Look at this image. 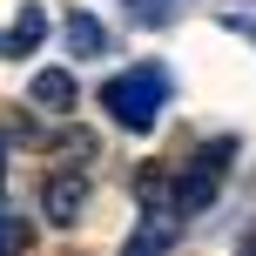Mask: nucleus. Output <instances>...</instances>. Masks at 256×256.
I'll use <instances>...</instances> for the list:
<instances>
[{
  "instance_id": "obj_5",
  "label": "nucleus",
  "mask_w": 256,
  "mask_h": 256,
  "mask_svg": "<svg viewBox=\"0 0 256 256\" xmlns=\"http://www.w3.org/2000/svg\"><path fill=\"white\" fill-rule=\"evenodd\" d=\"M61 34H68V54H74V61H94V54H108V27L94 20L88 7H68V14H61Z\"/></svg>"
},
{
  "instance_id": "obj_8",
  "label": "nucleus",
  "mask_w": 256,
  "mask_h": 256,
  "mask_svg": "<svg viewBox=\"0 0 256 256\" xmlns=\"http://www.w3.org/2000/svg\"><path fill=\"white\" fill-rule=\"evenodd\" d=\"M27 250V230H20V216L14 209H0V256H20Z\"/></svg>"
},
{
  "instance_id": "obj_3",
  "label": "nucleus",
  "mask_w": 256,
  "mask_h": 256,
  "mask_svg": "<svg viewBox=\"0 0 256 256\" xmlns=\"http://www.w3.org/2000/svg\"><path fill=\"white\" fill-rule=\"evenodd\" d=\"M81 209H88V176H81V168H54L48 182H40V216L54 222V230H68V222L81 216Z\"/></svg>"
},
{
  "instance_id": "obj_9",
  "label": "nucleus",
  "mask_w": 256,
  "mask_h": 256,
  "mask_svg": "<svg viewBox=\"0 0 256 256\" xmlns=\"http://www.w3.org/2000/svg\"><path fill=\"white\" fill-rule=\"evenodd\" d=\"M128 14H135L142 27H162L168 14H176V0H168V7H162V0H135V7H128Z\"/></svg>"
},
{
  "instance_id": "obj_6",
  "label": "nucleus",
  "mask_w": 256,
  "mask_h": 256,
  "mask_svg": "<svg viewBox=\"0 0 256 256\" xmlns=\"http://www.w3.org/2000/svg\"><path fill=\"white\" fill-rule=\"evenodd\" d=\"M27 102H40L48 115H68V108L81 102V88H74V74H61V68H40V74L27 81Z\"/></svg>"
},
{
  "instance_id": "obj_11",
  "label": "nucleus",
  "mask_w": 256,
  "mask_h": 256,
  "mask_svg": "<svg viewBox=\"0 0 256 256\" xmlns=\"http://www.w3.org/2000/svg\"><path fill=\"white\" fill-rule=\"evenodd\" d=\"M0 168H7V135H0ZM0 209H7V202H0Z\"/></svg>"
},
{
  "instance_id": "obj_7",
  "label": "nucleus",
  "mask_w": 256,
  "mask_h": 256,
  "mask_svg": "<svg viewBox=\"0 0 256 256\" xmlns=\"http://www.w3.org/2000/svg\"><path fill=\"white\" fill-rule=\"evenodd\" d=\"M40 40H48V14H40V7H20V20L0 27V61H20V54H34Z\"/></svg>"
},
{
  "instance_id": "obj_4",
  "label": "nucleus",
  "mask_w": 256,
  "mask_h": 256,
  "mask_svg": "<svg viewBox=\"0 0 256 256\" xmlns=\"http://www.w3.org/2000/svg\"><path fill=\"white\" fill-rule=\"evenodd\" d=\"M176 236H182V209H176V202H148V209H142V230L128 236L122 256H168Z\"/></svg>"
},
{
  "instance_id": "obj_12",
  "label": "nucleus",
  "mask_w": 256,
  "mask_h": 256,
  "mask_svg": "<svg viewBox=\"0 0 256 256\" xmlns=\"http://www.w3.org/2000/svg\"><path fill=\"white\" fill-rule=\"evenodd\" d=\"M243 256H256V250H243Z\"/></svg>"
},
{
  "instance_id": "obj_2",
  "label": "nucleus",
  "mask_w": 256,
  "mask_h": 256,
  "mask_svg": "<svg viewBox=\"0 0 256 256\" xmlns=\"http://www.w3.org/2000/svg\"><path fill=\"white\" fill-rule=\"evenodd\" d=\"M222 168H230V142H209V148L189 162V176L176 182V209H182V216H202V209L216 202V176H222Z\"/></svg>"
},
{
  "instance_id": "obj_10",
  "label": "nucleus",
  "mask_w": 256,
  "mask_h": 256,
  "mask_svg": "<svg viewBox=\"0 0 256 256\" xmlns=\"http://www.w3.org/2000/svg\"><path fill=\"white\" fill-rule=\"evenodd\" d=\"M222 27H230V34H243V40H256V14H222Z\"/></svg>"
},
{
  "instance_id": "obj_1",
  "label": "nucleus",
  "mask_w": 256,
  "mask_h": 256,
  "mask_svg": "<svg viewBox=\"0 0 256 256\" xmlns=\"http://www.w3.org/2000/svg\"><path fill=\"white\" fill-rule=\"evenodd\" d=\"M102 108H108V122L128 128V135H148L155 122H162V108H168V74L155 61H142V68H128V74H115L102 88Z\"/></svg>"
}]
</instances>
